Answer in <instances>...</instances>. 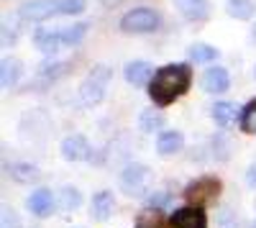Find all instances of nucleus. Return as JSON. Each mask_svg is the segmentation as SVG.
Here are the masks:
<instances>
[{"label": "nucleus", "mask_w": 256, "mask_h": 228, "mask_svg": "<svg viewBox=\"0 0 256 228\" xmlns=\"http://www.w3.org/2000/svg\"><path fill=\"white\" fill-rule=\"evenodd\" d=\"M190 82H192V70L187 64H166L156 70L154 80L148 82V95L156 106H169L172 100L184 95Z\"/></svg>", "instance_id": "1"}, {"label": "nucleus", "mask_w": 256, "mask_h": 228, "mask_svg": "<svg viewBox=\"0 0 256 228\" xmlns=\"http://www.w3.org/2000/svg\"><path fill=\"white\" fill-rule=\"evenodd\" d=\"M84 10V0H31L20 8L24 20H46L52 16H74Z\"/></svg>", "instance_id": "2"}, {"label": "nucleus", "mask_w": 256, "mask_h": 228, "mask_svg": "<svg viewBox=\"0 0 256 228\" xmlns=\"http://www.w3.org/2000/svg\"><path fill=\"white\" fill-rule=\"evenodd\" d=\"M108 80H110V70L105 67V64H98V67L90 72V77L80 85V98H82L84 106H98V102L102 100Z\"/></svg>", "instance_id": "3"}, {"label": "nucleus", "mask_w": 256, "mask_h": 228, "mask_svg": "<svg viewBox=\"0 0 256 228\" xmlns=\"http://www.w3.org/2000/svg\"><path fill=\"white\" fill-rule=\"evenodd\" d=\"M159 26V16L152 8H134L120 18V28L126 34H148Z\"/></svg>", "instance_id": "4"}, {"label": "nucleus", "mask_w": 256, "mask_h": 228, "mask_svg": "<svg viewBox=\"0 0 256 228\" xmlns=\"http://www.w3.org/2000/svg\"><path fill=\"white\" fill-rule=\"evenodd\" d=\"M148 182H152V172H148L146 164H128L120 174V188L128 192V195H144L148 190Z\"/></svg>", "instance_id": "5"}, {"label": "nucleus", "mask_w": 256, "mask_h": 228, "mask_svg": "<svg viewBox=\"0 0 256 228\" xmlns=\"http://www.w3.org/2000/svg\"><path fill=\"white\" fill-rule=\"evenodd\" d=\"M218 192H220V182L212 180V177H205V180H198V182L187 184L184 198H187V202L192 205V208H202V205L216 200Z\"/></svg>", "instance_id": "6"}, {"label": "nucleus", "mask_w": 256, "mask_h": 228, "mask_svg": "<svg viewBox=\"0 0 256 228\" xmlns=\"http://www.w3.org/2000/svg\"><path fill=\"white\" fill-rule=\"evenodd\" d=\"M172 228H208V218L200 208H180L172 216Z\"/></svg>", "instance_id": "7"}, {"label": "nucleus", "mask_w": 256, "mask_h": 228, "mask_svg": "<svg viewBox=\"0 0 256 228\" xmlns=\"http://www.w3.org/2000/svg\"><path fill=\"white\" fill-rule=\"evenodd\" d=\"M62 156L67 162H80V159H88L90 156V144L84 136L74 134V136H67L62 141Z\"/></svg>", "instance_id": "8"}, {"label": "nucleus", "mask_w": 256, "mask_h": 228, "mask_svg": "<svg viewBox=\"0 0 256 228\" xmlns=\"http://www.w3.org/2000/svg\"><path fill=\"white\" fill-rule=\"evenodd\" d=\"M230 88V74L226 67H210L202 72V90L205 92H226Z\"/></svg>", "instance_id": "9"}, {"label": "nucleus", "mask_w": 256, "mask_h": 228, "mask_svg": "<svg viewBox=\"0 0 256 228\" xmlns=\"http://www.w3.org/2000/svg\"><path fill=\"white\" fill-rule=\"evenodd\" d=\"M123 74H126V80L131 82V85H146V82H152L154 80V67L148 64V62H144V59H136V62H128L126 64V70H123Z\"/></svg>", "instance_id": "10"}, {"label": "nucleus", "mask_w": 256, "mask_h": 228, "mask_svg": "<svg viewBox=\"0 0 256 228\" xmlns=\"http://www.w3.org/2000/svg\"><path fill=\"white\" fill-rule=\"evenodd\" d=\"M174 6L187 20H205L210 16V3L208 0H174Z\"/></svg>", "instance_id": "11"}, {"label": "nucleus", "mask_w": 256, "mask_h": 228, "mask_svg": "<svg viewBox=\"0 0 256 228\" xmlns=\"http://www.w3.org/2000/svg\"><path fill=\"white\" fill-rule=\"evenodd\" d=\"M26 205H28V210L31 213H36L38 218H44V216H49L52 213V208H54V198H52V190H36V192H31L28 195V200H26Z\"/></svg>", "instance_id": "12"}, {"label": "nucleus", "mask_w": 256, "mask_h": 228, "mask_svg": "<svg viewBox=\"0 0 256 228\" xmlns=\"http://www.w3.org/2000/svg\"><path fill=\"white\" fill-rule=\"evenodd\" d=\"M182 144H184V138H182L180 131H164L156 138V149H159L162 156H172V154H177L182 149Z\"/></svg>", "instance_id": "13"}, {"label": "nucleus", "mask_w": 256, "mask_h": 228, "mask_svg": "<svg viewBox=\"0 0 256 228\" xmlns=\"http://www.w3.org/2000/svg\"><path fill=\"white\" fill-rule=\"evenodd\" d=\"M236 116H238V108L233 106V102H216L212 106V120L218 123L220 128H226V126H230L233 120H236Z\"/></svg>", "instance_id": "14"}, {"label": "nucleus", "mask_w": 256, "mask_h": 228, "mask_svg": "<svg viewBox=\"0 0 256 228\" xmlns=\"http://www.w3.org/2000/svg\"><path fill=\"white\" fill-rule=\"evenodd\" d=\"M20 77V62L18 59H3V64H0V85L6 90H10Z\"/></svg>", "instance_id": "15"}, {"label": "nucleus", "mask_w": 256, "mask_h": 228, "mask_svg": "<svg viewBox=\"0 0 256 228\" xmlns=\"http://www.w3.org/2000/svg\"><path fill=\"white\" fill-rule=\"evenodd\" d=\"M8 172H10V177H13L16 182H20V184H31V182L38 180V170L34 167V164H26V162L10 164Z\"/></svg>", "instance_id": "16"}, {"label": "nucleus", "mask_w": 256, "mask_h": 228, "mask_svg": "<svg viewBox=\"0 0 256 228\" xmlns=\"http://www.w3.org/2000/svg\"><path fill=\"white\" fill-rule=\"evenodd\" d=\"M113 205H116L113 192H98V195L92 198V216H95L98 220H105V218L113 213Z\"/></svg>", "instance_id": "17"}, {"label": "nucleus", "mask_w": 256, "mask_h": 228, "mask_svg": "<svg viewBox=\"0 0 256 228\" xmlns=\"http://www.w3.org/2000/svg\"><path fill=\"white\" fill-rule=\"evenodd\" d=\"M36 44L44 54H54L62 44V31H36Z\"/></svg>", "instance_id": "18"}, {"label": "nucleus", "mask_w": 256, "mask_h": 228, "mask_svg": "<svg viewBox=\"0 0 256 228\" xmlns=\"http://www.w3.org/2000/svg\"><path fill=\"white\" fill-rule=\"evenodd\" d=\"M254 10H256L254 0H228V16L238 18V20H248Z\"/></svg>", "instance_id": "19"}, {"label": "nucleus", "mask_w": 256, "mask_h": 228, "mask_svg": "<svg viewBox=\"0 0 256 228\" xmlns=\"http://www.w3.org/2000/svg\"><path fill=\"white\" fill-rule=\"evenodd\" d=\"M138 126H141V131H146V134L159 131V128L164 126V116H162V110H144L141 118H138Z\"/></svg>", "instance_id": "20"}, {"label": "nucleus", "mask_w": 256, "mask_h": 228, "mask_svg": "<svg viewBox=\"0 0 256 228\" xmlns=\"http://www.w3.org/2000/svg\"><path fill=\"white\" fill-rule=\"evenodd\" d=\"M84 34H88V24H74V26L62 28V44H80Z\"/></svg>", "instance_id": "21"}, {"label": "nucleus", "mask_w": 256, "mask_h": 228, "mask_svg": "<svg viewBox=\"0 0 256 228\" xmlns=\"http://www.w3.org/2000/svg\"><path fill=\"white\" fill-rule=\"evenodd\" d=\"M218 56V49H212L208 44H195V46H190V59L192 62H212Z\"/></svg>", "instance_id": "22"}, {"label": "nucleus", "mask_w": 256, "mask_h": 228, "mask_svg": "<svg viewBox=\"0 0 256 228\" xmlns=\"http://www.w3.org/2000/svg\"><path fill=\"white\" fill-rule=\"evenodd\" d=\"M241 128L246 134H256V100H251L241 113Z\"/></svg>", "instance_id": "23"}, {"label": "nucleus", "mask_w": 256, "mask_h": 228, "mask_svg": "<svg viewBox=\"0 0 256 228\" xmlns=\"http://www.w3.org/2000/svg\"><path fill=\"white\" fill-rule=\"evenodd\" d=\"M80 202H82V195H80L74 188H64V190H62L59 205H62L64 210H74V208H80Z\"/></svg>", "instance_id": "24"}, {"label": "nucleus", "mask_w": 256, "mask_h": 228, "mask_svg": "<svg viewBox=\"0 0 256 228\" xmlns=\"http://www.w3.org/2000/svg\"><path fill=\"white\" fill-rule=\"evenodd\" d=\"M64 70H67V64H64V62H54V64H41V70H38V74H41V80H56V77H62L64 74Z\"/></svg>", "instance_id": "25"}, {"label": "nucleus", "mask_w": 256, "mask_h": 228, "mask_svg": "<svg viewBox=\"0 0 256 228\" xmlns=\"http://www.w3.org/2000/svg\"><path fill=\"white\" fill-rule=\"evenodd\" d=\"M148 205H152V208H166L169 205V192H164V190L152 192L148 195Z\"/></svg>", "instance_id": "26"}, {"label": "nucleus", "mask_w": 256, "mask_h": 228, "mask_svg": "<svg viewBox=\"0 0 256 228\" xmlns=\"http://www.w3.org/2000/svg\"><path fill=\"white\" fill-rule=\"evenodd\" d=\"M0 228H20V218L13 210H3V218H0Z\"/></svg>", "instance_id": "27"}, {"label": "nucleus", "mask_w": 256, "mask_h": 228, "mask_svg": "<svg viewBox=\"0 0 256 228\" xmlns=\"http://www.w3.org/2000/svg\"><path fill=\"white\" fill-rule=\"evenodd\" d=\"M220 228H236V220H230V210H220Z\"/></svg>", "instance_id": "28"}, {"label": "nucleus", "mask_w": 256, "mask_h": 228, "mask_svg": "<svg viewBox=\"0 0 256 228\" xmlns=\"http://www.w3.org/2000/svg\"><path fill=\"white\" fill-rule=\"evenodd\" d=\"M248 182H251V184H256V162L248 167Z\"/></svg>", "instance_id": "29"}, {"label": "nucleus", "mask_w": 256, "mask_h": 228, "mask_svg": "<svg viewBox=\"0 0 256 228\" xmlns=\"http://www.w3.org/2000/svg\"><path fill=\"white\" fill-rule=\"evenodd\" d=\"M254 38H256V24H254Z\"/></svg>", "instance_id": "30"}, {"label": "nucleus", "mask_w": 256, "mask_h": 228, "mask_svg": "<svg viewBox=\"0 0 256 228\" xmlns=\"http://www.w3.org/2000/svg\"><path fill=\"white\" fill-rule=\"evenodd\" d=\"M254 80H256V67H254Z\"/></svg>", "instance_id": "31"}, {"label": "nucleus", "mask_w": 256, "mask_h": 228, "mask_svg": "<svg viewBox=\"0 0 256 228\" xmlns=\"http://www.w3.org/2000/svg\"><path fill=\"white\" fill-rule=\"evenodd\" d=\"M254 228H256V223H254Z\"/></svg>", "instance_id": "32"}]
</instances>
